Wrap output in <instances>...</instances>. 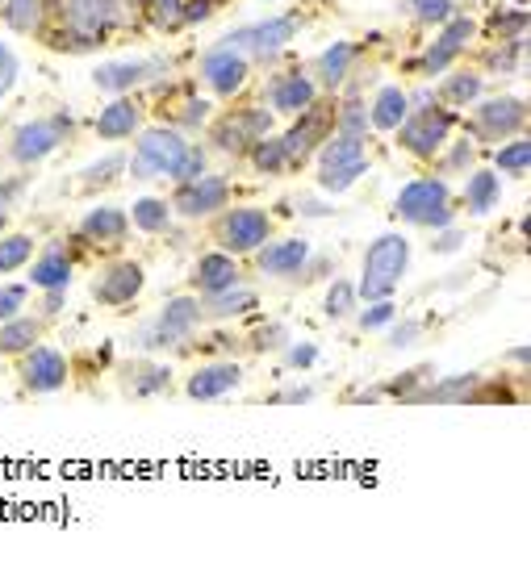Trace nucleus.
<instances>
[{"label": "nucleus", "mask_w": 531, "mask_h": 572, "mask_svg": "<svg viewBox=\"0 0 531 572\" xmlns=\"http://www.w3.org/2000/svg\"><path fill=\"white\" fill-rule=\"evenodd\" d=\"M406 259H410V247L402 234H381L373 247L364 255V280H360V297L364 301H381L398 289V280L406 272Z\"/></svg>", "instance_id": "obj_1"}, {"label": "nucleus", "mask_w": 531, "mask_h": 572, "mask_svg": "<svg viewBox=\"0 0 531 572\" xmlns=\"http://www.w3.org/2000/svg\"><path fill=\"white\" fill-rule=\"evenodd\" d=\"M189 142L176 130H147L138 138V155H134V176H176Z\"/></svg>", "instance_id": "obj_2"}, {"label": "nucleus", "mask_w": 531, "mask_h": 572, "mask_svg": "<svg viewBox=\"0 0 531 572\" xmlns=\"http://www.w3.org/2000/svg\"><path fill=\"white\" fill-rule=\"evenodd\" d=\"M398 213L410 222H423V226H448V218H452L448 188L440 180H414V184L402 188Z\"/></svg>", "instance_id": "obj_3"}, {"label": "nucleus", "mask_w": 531, "mask_h": 572, "mask_svg": "<svg viewBox=\"0 0 531 572\" xmlns=\"http://www.w3.org/2000/svg\"><path fill=\"white\" fill-rule=\"evenodd\" d=\"M268 126H272V117L264 109H243V113H230L226 122H218L214 138L222 151H247L268 134Z\"/></svg>", "instance_id": "obj_4"}, {"label": "nucleus", "mask_w": 531, "mask_h": 572, "mask_svg": "<svg viewBox=\"0 0 531 572\" xmlns=\"http://www.w3.org/2000/svg\"><path fill=\"white\" fill-rule=\"evenodd\" d=\"M113 5L118 0H63V17H67V30L80 34L84 46L97 42L109 26H113Z\"/></svg>", "instance_id": "obj_5"}, {"label": "nucleus", "mask_w": 531, "mask_h": 572, "mask_svg": "<svg viewBox=\"0 0 531 572\" xmlns=\"http://www.w3.org/2000/svg\"><path fill=\"white\" fill-rule=\"evenodd\" d=\"M452 130V113L444 109H423L419 117H410L406 130H402V147L414 151V155H435L440 151V142L448 138Z\"/></svg>", "instance_id": "obj_6"}, {"label": "nucleus", "mask_w": 531, "mask_h": 572, "mask_svg": "<svg viewBox=\"0 0 531 572\" xmlns=\"http://www.w3.org/2000/svg\"><path fill=\"white\" fill-rule=\"evenodd\" d=\"M218 238H222V247L226 251H256L264 247V238H268V218L260 209H235L230 218L218 226Z\"/></svg>", "instance_id": "obj_7"}, {"label": "nucleus", "mask_w": 531, "mask_h": 572, "mask_svg": "<svg viewBox=\"0 0 531 572\" xmlns=\"http://www.w3.org/2000/svg\"><path fill=\"white\" fill-rule=\"evenodd\" d=\"M293 21L289 17H276V21H264V26H256V30H239V34H230L222 46L226 51H239V46H247L251 55H260V59H268V55H276L281 46L293 38Z\"/></svg>", "instance_id": "obj_8"}, {"label": "nucleus", "mask_w": 531, "mask_h": 572, "mask_svg": "<svg viewBox=\"0 0 531 572\" xmlns=\"http://www.w3.org/2000/svg\"><path fill=\"white\" fill-rule=\"evenodd\" d=\"M523 101L519 97H498V101H486L477 109V134L481 138H506V134H515L523 126Z\"/></svg>", "instance_id": "obj_9"}, {"label": "nucleus", "mask_w": 531, "mask_h": 572, "mask_svg": "<svg viewBox=\"0 0 531 572\" xmlns=\"http://www.w3.org/2000/svg\"><path fill=\"white\" fill-rule=\"evenodd\" d=\"M201 76L214 84V92L230 97V92H239V88H243V80H247V59H243L239 51H226V46H218V51L205 55Z\"/></svg>", "instance_id": "obj_10"}, {"label": "nucleus", "mask_w": 531, "mask_h": 572, "mask_svg": "<svg viewBox=\"0 0 531 572\" xmlns=\"http://www.w3.org/2000/svg\"><path fill=\"white\" fill-rule=\"evenodd\" d=\"M21 380L38 393H51L67 380V360L51 347H38V351L26 355V364H21Z\"/></svg>", "instance_id": "obj_11"}, {"label": "nucleus", "mask_w": 531, "mask_h": 572, "mask_svg": "<svg viewBox=\"0 0 531 572\" xmlns=\"http://www.w3.org/2000/svg\"><path fill=\"white\" fill-rule=\"evenodd\" d=\"M63 130H67L63 117H59V122H30V126H21L17 138H13V155H17L21 163H34V159H42V155H51V151L59 147Z\"/></svg>", "instance_id": "obj_12"}, {"label": "nucleus", "mask_w": 531, "mask_h": 572, "mask_svg": "<svg viewBox=\"0 0 531 572\" xmlns=\"http://www.w3.org/2000/svg\"><path fill=\"white\" fill-rule=\"evenodd\" d=\"M322 130H331V109H322V105H310L306 109V117L297 122L281 142H285V155H289V163L293 159H302V155H310L318 142H322Z\"/></svg>", "instance_id": "obj_13"}, {"label": "nucleus", "mask_w": 531, "mask_h": 572, "mask_svg": "<svg viewBox=\"0 0 531 572\" xmlns=\"http://www.w3.org/2000/svg\"><path fill=\"white\" fill-rule=\"evenodd\" d=\"M222 201H226V180H218V176H201V180L184 184L180 193H176V209H180V213H189V218L218 209Z\"/></svg>", "instance_id": "obj_14"}, {"label": "nucleus", "mask_w": 531, "mask_h": 572, "mask_svg": "<svg viewBox=\"0 0 531 572\" xmlns=\"http://www.w3.org/2000/svg\"><path fill=\"white\" fill-rule=\"evenodd\" d=\"M197 318H201V305L189 301V297H176V301L164 309V318H159L155 335H151L147 343H176L180 335H189V330L197 326Z\"/></svg>", "instance_id": "obj_15"}, {"label": "nucleus", "mask_w": 531, "mask_h": 572, "mask_svg": "<svg viewBox=\"0 0 531 572\" xmlns=\"http://www.w3.org/2000/svg\"><path fill=\"white\" fill-rule=\"evenodd\" d=\"M239 368L235 364H210V368H197L193 372V380H189V397L193 401H214V397H222V393H230L239 385Z\"/></svg>", "instance_id": "obj_16"}, {"label": "nucleus", "mask_w": 531, "mask_h": 572, "mask_svg": "<svg viewBox=\"0 0 531 572\" xmlns=\"http://www.w3.org/2000/svg\"><path fill=\"white\" fill-rule=\"evenodd\" d=\"M138 289H143V268H138V264H113V268L101 276V284H97V297H101L105 305H122V301H130Z\"/></svg>", "instance_id": "obj_17"}, {"label": "nucleus", "mask_w": 531, "mask_h": 572, "mask_svg": "<svg viewBox=\"0 0 531 572\" xmlns=\"http://www.w3.org/2000/svg\"><path fill=\"white\" fill-rule=\"evenodd\" d=\"M469 34H473V21H469V17H456L452 26L440 34V42H435L431 51H427V59H423V71H431V76H435V71H444V67L456 59V51H460V46L469 42Z\"/></svg>", "instance_id": "obj_18"}, {"label": "nucleus", "mask_w": 531, "mask_h": 572, "mask_svg": "<svg viewBox=\"0 0 531 572\" xmlns=\"http://www.w3.org/2000/svg\"><path fill=\"white\" fill-rule=\"evenodd\" d=\"M155 71H159V63H109V67L92 71V80H97V88H105V92H126L134 84L151 80Z\"/></svg>", "instance_id": "obj_19"}, {"label": "nucleus", "mask_w": 531, "mask_h": 572, "mask_svg": "<svg viewBox=\"0 0 531 572\" xmlns=\"http://www.w3.org/2000/svg\"><path fill=\"white\" fill-rule=\"evenodd\" d=\"M268 101L276 109H285V113H302L314 105V84L306 76H285V80H276L268 88Z\"/></svg>", "instance_id": "obj_20"}, {"label": "nucleus", "mask_w": 531, "mask_h": 572, "mask_svg": "<svg viewBox=\"0 0 531 572\" xmlns=\"http://www.w3.org/2000/svg\"><path fill=\"white\" fill-rule=\"evenodd\" d=\"M306 255H310V247L302 243V238H289V243H276V247L264 251L260 268H264L268 276H289V272H297V268L306 264Z\"/></svg>", "instance_id": "obj_21"}, {"label": "nucleus", "mask_w": 531, "mask_h": 572, "mask_svg": "<svg viewBox=\"0 0 531 572\" xmlns=\"http://www.w3.org/2000/svg\"><path fill=\"white\" fill-rule=\"evenodd\" d=\"M138 130V105L134 101H113L101 117H97V134L101 138H126Z\"/></svg>", "instance_id": "obj_22"}, {"label": "nucleus", "mask_w": 531, "mask_h": 572, "mask_svg": "<svg viewBox=\"0 0 531 572\" xmlns=\"http://www.w3.org/2000/svg\"><path fill=\"white\" fill-rule=\"evenodd\" d=\"M235 259L230 255H205L201 264H197V284L205 293H222V289H230L235 284Z\"/></svg>", "instance_id": "obj_23"}, {"label": "nucleus", "mask_w": 531, "mask_h": 572, "mask_svg": "<svg viewBox=\"0 0 531 572\" xmlns=\"http://www.w3.org/2000/svg\"><path fill=\"white\" fill-rule=\"evenodd\" d=\"M122 234H126V218L118 209H92L84 218V238H92V243H118Z\"/></svg>", "instance_id": "obj_24"}, {"label": "nucleus", "mask_w": 531, "mask_h": 572, "mask_svg": "<svg viewBox=\"0 0 531 572\" xmlns=\"http://www.w3.org/2000/svg\"><path fill=\"white\" fill-rule=\"evenodd\" d=\"M402 122H406V97L398 88H385L377 97V105H373V126L377 130H398Z\"/></svg>", "instance_id": "obj_25"}, {"label": "nucleus", "mask_w": 531, "mask_h": 572, "mask_svg": "<svg viewBox=\"0 0 531 572\" xmlns=\"http://www.w3.org/2000/svg\"><path fill=\"white\" fill-rule=\"evenodd\" d=\"M352 159H364V138L339 134L335 142H327V151H322V168L318 172H335V168H343V163H352Z\"/></svg>", "instance_id": "obj_26"}, {"label": "nucleus", "mask_w": 531, "mask_h": 572, "mask_svg": "<svg viewBox=\"0 0 531 572\" xmlns=\"http://www.w3.org/2000/svg\"><path fill=\"white\" fill-rule=\"evenodd\" d=\"M67 276H72V264H67V255H59V251H51L46 259H38V268L30 272V280L42 284V289H63Z\"/></svg>", "instance_id": "obj_27"}, {"label": "nucleus", "mask_w": 531, "mask_h": 572, "mask_svg": "<svg viewBox=\"0 0 531 572\" xmlns=\"http://www.w3.org/2000/svg\"><path fill=\"white\" fill-rule=\"evenodd\" d=\"M34 335H38V322H30V318H9L5 330H0V351H5V355H13V351H30Z\"/></svg>", "instance_id": "obj_28"}, {"label": "nucleus", "mask_w": 531, "mask_h": 572, "mask_svg": "<svg viewBox=\"0 0 531 572\" xmlns=\"http://www.w3.org/2000/svg\"><path fill=\"white\" fill-rule=\"evenodd\" d=\"M356 59V46L352 42H335L327 55L318 59V76L327 80V84H339L343 80V71H348V63Z\"/></svg>", "instance_id": "obj_29"}, {"label": "nucleus", "mask_w": 531, "mask_h": 572, "mask_svg": "<svg viewBox=\"0 0 531 572\" xmlns=\"http://www.w3.org/2000/svg\"><path fill=\"white\" fill-rule=\"evenodd\" d=\"M251 159H256L260 172H285L289 168V155H285L281 138H260L256 147H251Z\"/></svg>", "instance_id": "obj_30"}, {"label": "nucleus", "mask_w": 531, "mask_h": 572, "mask_svg": "<svg viewBox=\"0 0 531 572\" xmlns=\"http://www.w3.org/2000/svg\"><path fill=\"white\" fill-rule=\"evenodd\" d=\"M494 201H498V176L494 172H477L469 180V209L473 213H486Z\"/></svg>", "instance_id": "obj_31"}, {"label": "nucleus", "mask_w": 531, "mask_h": 572, "mask_svg": "<svg viewBox=\"0 0 531 572\" xmlns=\"http://www.w3.org/2000/svg\"><path fill=\"white\" fill-rule=\"evenodd\" d=\"M134 222H138V230H164L168 226V205L159 197H143L134 205Z\"/></svg>", "instance_id": "obj_32"}, {"label": "nucleus", "mask_w": 531, "mask_h": 572, "mask_svg": "<svg viewBox=\"0 0 531 572\" xmlns=\"http://www.w3.org/2000/svg\"><path fill=\"white\" fill-rule=\"evenodd\" d=\"M364 172H368V159H352L335 172H318V180H322V188H331V193H343V188H348L352 180H360Z\"/></svg>", "instance_id": "obj_33"}, {"label": "nucleus", "mask_w": 531, "mask_h": 572, "mask_svg": "<svg viewBox=\"0 0 531 572\" xmlns=\"http://www.w3.org/2000/svg\"><path fill=\"white\" fill-rule=\"evenodd\" d=\"M30 251H34V243L26 234H13V238H5L0 243V272H13V268H21L30 259Z\"/></svg>", "instance_id": "obj_34"}, {"label": "nucleus", "mask_w": 531, "mask_h": 572, "mask_svg": "<svg viewBox=\"0 0 531 572\" xmlns=\"http://www.w3.org/2000/svg\"><path fill=\"white\" fill-rule=\"evenodd\" d=\"M5 17H9L13 30H34L38 17H42V0H9Z\"/></svg>", "instance_id": "obj_35"}, {"label": "nucleus", "mask_w": 531, "mask_h": 572, "mask_svg": "<svg viewBox=\"0 0 531 572\" xmlns=\"http://www.w3.org/2000/svg\"><path fill=\"white\" fill-rule=\"evenodd\" d=\"M147 9L159 30H176L184 21V0H147Z\"/></svg>", "instance_id": "obj_36"}, {"label": "nucleus", "mask_w": 531, "mask_h": 572, "mask_svg": "<svg viewBox=\"0 0 531 572\" xmlns=\"http://www.w3.org/2000/svg\"><path fill=\"white\" fill-rule=\"evenodd\" d=\"M481 92V80L477 76H452L448 84H444V101H452V105H465V101H473Z\"/></svg>", "instance_id": "obj_37"}, {"label": "nucleus", "mask_w": 531, "mask_h": 572, "mask_svg": "<svg viewBox=\"0 0 531 572\" xmlns=\"http://www.w3.org/2000/svg\"><path fill=\"white\" fill-rule=\"evenodd\" d=\"M364 126H368V113L360 101H348L339 113V134H348V138H364Z\"/></svg>", "instance_id": "obj_38"}, {"label": "nucleus", "mask_w": 531, "mask_h": 572, "mask_svg": "<svg viewBox=\"0 0 531 572\" xmlns=\"http://www.w3.org/2000/svg\"><path fill=\"white\" fill-rule=\"evenodd\" d=\"M527 159H531V142L519 138V142H511L506 151H498V168H506V172H523Z\"/></svg>", "instance_id": "obj_39"}, {"label": "nucleus", "mask_w": 531, "mask_h": 572, "mask_svg": "<svg viewBox=\"0 0 531 572\" xmlns=\"http://www.w3.org/2000/svg\"><path fill=\"white\" fill-rule=\"evenodd\" d=\"M251 305H256V297H251L247 289H239V293H218L214 301H210V309H214V314H239V309H251Z\"/></svg>", "instance_id": "obj_40"}, {"label": "nucleus", "mask_w": 531, "mask_h": 572, "mask_svg": "<svg viewBox=\"0 0 531 572\" xmlns=\"http://www.w3.org/2000/svg\"><path fill=\"white\" fill-rule=\"evenodd\" d=\"M410 5L423 21H448L452 17V0H410Z\"/></svg>", "instance_id": "obj_41"}, {"label": "nucleus", "mask_w": 531, "mask_h": 572, "mask_svg": "<svg viewBox=\"0 0 531 572\" xmlns=\"http://www.w3.org/2000/svg\"><path fill=\"white\" fill-rule=\"evenodd\" d=\"M352 297H356L352 284H335L331 297H327V314H331V318H343V314L352 309Z\"/></svg>", "instance_id": "obj_42"}, {"label": "nucleus", "mask_w": 531, "mask_h": 572, "mask_svg": "<svg viewBox=\"0 0 531 572\" xmlns=\"http://www.w3.org/2000/svg\"><path fill=\"white\" fill-rule=\"evenodd\" d=\"M13 80H17V59H13V51L5 42H0V97L13 88Z\"/></svg>", "instance_id": "obj_43"}, {"label": "nucleus", "mask_w": 531, "mask_h": 572, "mask_svg": "<svg viewBox=\"0 0 531 572\" xmlns=\"http://www.w3.org/2000/svg\"><path fill=\"white\" fill-rule=\"evenodd\" d=\"M164 385H168V368H151L147 376H138V380H134V393H138V397H147V393L164 389Z\"/></svg>", "instance_id": "obj_44"}, {"label": "nucleus", "mask_w": 531, "mask_h": 572, "mask_svg": "<svg viewBox=\"0 0 531 572\" xmlns=\"http://www.w3.org/2000/svg\"><path fill=\"white\" fill-rule=\"evenodd\" d=\"M21 297H26V289H17V284H13V289H0V318H17V309H21Z\"/></svg>", "instance_id": "obj_45"}, {"label": "nucleus", "mask_w": 531, "mask_h": 572, "mask_svg": "<svg viewBox=\"0 0 531 572\" xmlns=\"http://www.w3.org/2000/svg\"><path fill=\"white\" fill-rule=\"evenodd\" d=\"M201 172H205V159H201V151H189L184 155V163H180V180H201Z\"/></svg>", "instance_id": "obj_46"}, {"label": "nucleus", "mask_w": 531, "mask_h": 572, "mask_svg": "<svg viewBox=\"0 0 531 572\" xmlns=\"http://www.w3.org/2000/svg\"><path fill=\"white\" fill-rule=\"evenodd\" d=\"M523 26H527V17H523V13H506V17H494V30H502L506 38H515Z\"/></svg>", "instance_id": "obj_47"}, {"label": "nucleus", "mask_w": 531, "mask_h": 572, "mask_svg": "<svg viewBox=\"0 0 531 572\" xmlns=\"http://www.w3.org/2000/svg\"><path fill=\"white\" fill-rule=\"evenodd\" d=\"M389 318H394V305H377V309H368V314H364V326L373 330V326H385Z\"/></svg>", "instance_id": "obj_48"}, {"label": "nucleus", "mask_w": 531, "mask_h": 572, "mask_svg": "<svg viewBox=\"0 0 531 572\" xmlns=\"http://www.w3.org/2000/svg\"><path fill=\"white\" fill-rule=\"evenodd\" d=\"M314 360H318V351H314L310 343H306V347H293V355H289V364H293V368H310Z\"/></svg>", "instance_id": "obj_49"}, {"label": "nucleus", "mask_w": 531, "mask_h": 572, "mask_svg": "<svg viewBox=\"0 0 531 572\" xmlns=\"http://www.w3.org/2000/svg\"><path fill=\"white\" fill-rule=\"evenodd\" d=\"M515 59H519V42L506 46L502 55H494V71H515Z\"/></svg>", "instance_id": "obj_50"}, {"label": "nucleus", "mask_w": 531, "mask_h": 572, "mask_svg": "<svg viewBox=\"0 0 531 572\" xmlns=\"http://www.w3.org/2000/svg\"><path fill=\"white\" fill-rule=\"evenodd\" d=\"M210 17V0H193V5H184V21H201Z\"/></svg>", "instance_id": "obj_51"}, {"label": "nucleus", "mask_w": 531, "mask_h": 572, "mask_svg": "<svg viewBox=\"0 0 531 572\" xmlns=\"http://www.w3.org/2000/svg\"><path fill=\"white\" fill-rule=\"evenodd\" d=\"M21 193V180H9V184H0V209L9 205V197H17Z\"/></svg>", "instance_id": "obj_52"}, {"label": "nucleus", "mask_w": 531, "mask_h": 572, "mask_svg": "<svg viewBox=\"0 0 531 572\" xmlns=\"http://www.w3.org/2000/svg\"><path fill=\"white\" fill-rule=\"evenodd\" d=\"M414 330H419V326H402V330H398V335H394V347L410 343V339H414Z\"/></svg>", "instance_id": "obj_53"}]
</instances>
